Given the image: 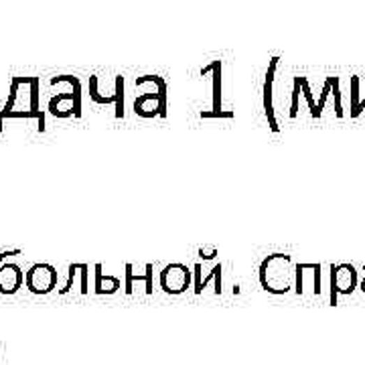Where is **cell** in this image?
<instances>
[{"label":"cell","mask_w":365,"mask_h":365,"mask_svg":"<svg viewBox=\"0 0 365 365\" xmlns=\"http://www.w3.org/2000/svg\"><path fill=\"white\" fill-rule=\"evenodd\" d=\"M292 260L286 254H272L268 260L262 262L260 268V282L266 290L282 295L288 288H292Z\"/></svg>","instance_id":"1"},{"label":"cell","mask_w":365,"mask_h":365,"mask_svg":"<svg viewBox=\"0 0 365 365\" xmlns=\"http://www.w3.org/2000/svg\"><path fill=\"white\" fill-rule=\"evenodd\" d=\"M357 286V270L351 264L331 266V302L335 304L337 295H351Z\"/></svg>","instance_id":"2"},{"label":"cell","mask_w":365,"mask_h":365,"mask_svg":"<svg viewBox=\"0 0 365 365\" xmlns=\"http://www.w3.org/2000/svg\"><path fill=\"white\" fill-rule=\"evenodd\" d=\"M189 282H191V272L185 264H169L161 272V286L165 292L179 295L185 288H189Z\"/></svg>","instance_id":"3"},{"label":"cell","mask_w":365,"mask_h":365,"mask_svg":"<svg viewBox=\"0 0 365 365\" xmlns=\"http://www.w3.org/2000/svg\"><path fill=\"white\" fill-rule=\"evenodd\" d=\"M27 286L33 292H49L55 282H57V272L53 266L49 264H35L29 272H27Z\"/></svg>","instance_id":"4"},{"label":"cell","mask_w":365,"mask_h":365,"mask_svg":"<svg viewBox=\"0 0 365 365\" xmlns=\"http://www.w3.org/2000/svg\"><path fill=\"white\" fill-rule=\"evenodd\" d=\"M167 89H161L156 94H142L134 102V112L151 118V116H167Z\"/></svg>","instance_id":"5"},{"label":"cell","mask_w":365,"mask_h":365,"mask_svg":"<svg viewBox=\"0 0 365 365\" xmlns=\"http://www.w3.org/2000/svg\"><path fill=\"white\" fill-rule=\"evenodd\" d=\"M276 65H278V57H274L270 61L268 73H266V84H264V110L268 116V124L272 132H278V122L274 118V104H272V86H274V73H276Z\"/></svg>","instance_id":"6"},{"label":"cell","mask_w":365,"mask_h":365,"mask_svg":"<svg viewBox=\"0 0 365 365\" xmlns=\"http://www.w3.org/2000/svg\"><path fill=\"white\" fill-rule=\"evenodd\" d=\"M205 71H214V112H201V118H232V112H221V61H214Z\"/></svg>","instance_id":"7"},{"label":"cell","mask_w":365,"mask_h":365,"mask_svg":"<svg viewBox=\"0 0 365 365\" xmlns=\"http://www.w3.org/2000/svg\"><path fill=\"white\" fill-rule=\"evenodd\" d=\"M22 282V272L15 264H0V292H15Z\"/></svg>","instance_id":"8"},{"label":"cell","mask_w":365,"mask_h":365,"mask_svg":"<svg viewBox=\"0 0 365 365\" xmlns=\"http://www.w3.org/2000/svg\"><path fill=\"white\" fill-rule=\"evenodd\" d=\"M132 280H136V276L132 274V266H126V292L132 290ZM138 280H144L147 282V292H152V266H147V276H138Z\"/></svg>","instance_id":"9"},{"label":"cell","mask_w":365,"mask_h":365,"mask_svg":"<svg viewBox=\"0 0 365 365\" xmlns=\"http://www.w3.org/2000/svg\"><path fill=\"white\" fill-rule=\"evenodd\" d=\"M96 270H98V274H96V290L98 292H102V288H104V278H102V266H96ZM106 286H107V292H114L116 288H120V280L118 278H106Z\"/></svg>","instance_id":"10"},{"label":"cell","mask_w":365,"mask_h":365,"mask_svg":"<svg viewBox=\"0 0 365 365\" xmlns=\"http://www.w3.org/2000/svg\"><path fill=\"white\" fill-rule=\"evenodd\" d=\"M122 91H124V80H122V77H118V80H116V116H118V118H122V116H124Z\"/></svg>","instance_id":"11"},{"label":"cell","mask_w":365,"mask_h":365,"mask_svg":"<svg viewBox=\"0 0 365 365\" xmlns=\"http://www.w3.org/2000/svg\"><path fill=\"white\" fill-rule=\"evenodd\" d=\"M301 87L302 91H304L306 102H308V107H311V116H313V118H319V114H317V104H315V100H313V94H311V87H308L306 77H301Z\"/></svg>","instance_id":"12"},{"label":"cell","mask_w":365,"mask_h":365,"mask_svg":"<svg viewBox=\"0 0 365 365\" xmlns=\"http://www.w3.org/2000/svg\"><path fill=\"white\" fill-rule=\"evenodd\" d=\"M299 91H301V77H295V91H292V107H290V118L297 116L299 112Z\"/></svg>","instance_id":"13"},{"label":"cell","mask_w":365,"mask_h":365,"mask_svg":"<svg viewBox=\"0 0 365 365\" xmlns=\"http://www.w3.org/2000/svg\"><path fill=\"white\" fill-rule=\"evenodd\" d=\"M364 107H365V98L364 100H359V104H357V106L351 107V118H357V116L364 112Z\"/></svg>","instance_id":"14"},{"label":"cell","mask_w":365,"mask_h":365,"mask_svg":"<svg viewBox=\"0 0 365 365\" xmlns=\"http://www.w3.org/2000/svg\"><path fill=\"white\" fill-rule=\"evenodd\" d=\"M362 290H364V292H365V278L362 280Z\"/></svg>","instance_id":"15"}]
</instances>
